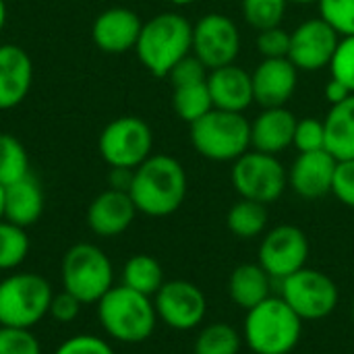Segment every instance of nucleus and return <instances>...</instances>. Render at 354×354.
I'll use <instances>...</instances> for the list:
<instances>
[{"label": "nucleus", "instance_id": "34", "mask_svg": "<svg viewBox=\"0 0 354 354\" xmlns=\"http://www.w3.org/2000/svg\"><path fill=\"white\" fill-rule=\"evenodd\" d=\"M292 145L299 149V153L326 149V124H324V120H319V118L297 120Z\"/></svg>", "mask_w": 354, "mask_h": 354}, {"label": "nucleus", "instance_id": "32", "mask_svg": "<svg viewBox=\"0 0 354 354\" xmlns=\"http://www.w3.org/2000/svg\"><path fill=\"white\" fill-rule=\"evenodd\" d=\"M319 17L328 21L340 37L354 35V0H319Z\"/></svg>", "mask_w": 354, "mask_h": 354}, {"label": "nucleus", "instance_id": "45", "mask_svg": "<svg viewBox=\"0 0 354 354\" xmlns=\"http://www.w3.org/2000/svg\"><path fill=\"white\" fill-rule=\"evenodd\" d=\"M288 2H295V4H311V2H319V0H288Z\"/></svg>", "mask_w": 354, "mask_h": 354}, {"label": "nucleus", "instance_id": "28", "mask_svg": "<svg viewBox=\"0 0 354 354\" xmlns=\"http://www.w3.org/2000/svg\"><path fill=\"white\" fill-rule=\"evenodd\" d=\"M29 247L27 228L0 220V272L17 270L27 259Z\"/></svg>", "mask_w": 354, "mask_h": 354}, {"label": "nucleus", "instance_id": "8", "mask_svg": "<svg viewBox=\"0 0 354 354\" xmlns=\"http://www.w3.org/2000/svg\"><path fill=\"white\" fill-rule=\"evenodd\" d=\"M230 180L243 199L270 205L284 195L288 172L276 156L251 149L232 162Z\"/></svg>", "mask_w": 354, "mask_h": 354}, {"label": "nucleus", "instance_id": "41", "mask_svg": "<svg viewBox=\"0 0 354 354\" xmlns=\"http://www.w3.org/2000/svg\"><path fill=\"white\" fill-rule=\"evenodd\" d=\"M324 93H326V100H328L332 106H336V104H340V102H344V100H348V97L353 95V91H351L342 81H338V79H334V77L328 81Z\"/></svg>", "mask_w": 354, "mask_h": 354}, {"label": "nucleus", "instance_id": "12", "mask_svg": "<svg viewBox=\"0 0 354 354\" xmlns=\"http://www.w3.org/2000/svg\"><path fill=\"white\" fill-rule=\"evenodd\" d=\"M239 52L241 33L230 17L209 12L193 25V54L207 66V71L234 64Z\"/></svg>", "mask_w": 354, "mask_h": 354}, {"label": "nucleus", "instance_id": "46", "mask_svg": "<svg viewBox=\"0 0 354 354\" xmlns=\"http://www.w3.org/2000/svg\"><path fill=\"white\" fill-rule=\"evenodd\" d=\"M353 317H354V303H353Z\"/></svg>", "mask_w": 354, "mask_h": 354}, {"label": "nucleus", "instance_id": "35", "mask_svg": "<svg viewBox=\"0 0 354 354\" xmlns=\"http://www.w3.org/2000/svg\"><path fill=\"white\" fill-rule=\"evenodd\" d=\"M330 71L334 79L342 81L354 93V35L340 37L330 62Z\"/></svg>", "mask_w": 354, "mask_h": 354}, {"label": "nucleus", "instance_id": "10", "mask_svg": "<svg viewBox=\"0 0 354 354\" xmlns=\"http://www.w3.org/2000/svg\"><path fill=\"white\" fill-rule=\"evenodd\" d=\"M282 299L303 322H313L334 313L340 301V292L328 274L303 268L282 280Z\"/></svg>", "mask_w": 354, "mask_h": 354}, {"label": "nucleus", "instance_id": "29", "mask_svg": "<svg viewBox=\"0 0 354 354\" xmlns=\"http://www.w3.org/2000/svg\"><path fill=\"white\" fill-rule=\"evenodd\" d=\"M27 174H29L27 149L15 135L0 133V185L6 187L10 183L21 180Z\"/></svg>", "mask_w": 354, "mask_h": 354}, {"label": "nucleus", "instance_id": "17", "mask_svg": "<svg viewBox=\"0 0 354 354\" xmlns=\"http://www.w3.org/2000/svg\"><path fill=\"white\" fill-rule=\"evenodd\" d=\"M253 95L261 108H282L290 102L299 81V68L290 58H263L251 73Z\"/></svg>", "mask_w": 354, "mask_h": 354}, {"label": "nucleus", "instance_id": "18", "mask_svg": "<svg viewBox=\"0 0 354 354\" xmlns=\"http://www.w3.org/2000/svg\"><path fill=\"white\" fill-rule=\"evenodd\" d=\"M336 164L328 149L299 153L288 172V185L303 199H322L332 193Z\"/></svg>", "mask_w": 354, "mask_h": 354}, {"label": "nucleus", "instance_id": "25", "mask_svg": "<svg viewBox=\"0 0 354 354\" xmlns=\"http://www.w3.org/2000/svg\"><path fill=\"white\" fill-rule=\"evenodd\" d=\"M326 149L338 160H354V93L330 108L326 120Z\"/></svg>", "mask_w": 354, "mask_h": 354}, {"label": "nucleus", "instance_id": "1", "mask_svg": "<svg viewBox=\"0 0 354 354\" xmlns=\"http://www.w3.org/2000/svg\"><path fill=\"white\" fill-rule=\"evenodd\" d=\"M189 180L183 164L166 153L149 156L135 168L129 195L137 212L151 218L174 214L187 197Z\"/></svg>", "mask_w": 354, "mask_h": 354}, {"label": "nucleus", "instance_id": "37", "mask_svg": "<svg viewBox=\"0 0 354 354\" xmlns=\"http://www.w3.org/2000/svg\"><path fill=\"white\" fill-rule=\"evenodd\" d=\"M54 354H116L114 348L102 340L100 336L93 334H79V336H71L68 340H64Z\"/></svg>", "mask_w": 354, "mask_h": 354}, {"label": "nucleus", "instance_id": "22", "mask_svg": "<svg viewBox=\"0 0 354 354\" xmlns=\"http://www.w3.org/2000/svg\"><path fill=\"white\" fill-rule=\"evenodd\" d=\"M297 116L286 108H263L251 122V149L278 156L292 145Z\"/></svg>", "mask_w": 354, "mask_h": 354}, {"label": "nucleus", "instance_id": "23", "mask_svg": "<svg viewBox=\"0 0 354 354\" xmlns=\"http://www.w3.org/2000/svg\"><path fill=\"white\" fill-rule=\"evenodd\" d=\"M44 191L39 183L27 174L17 183L4 187V220L21 228L33 226L44 214Z\"/></svg>", "mask_w": 354, "mask_h": 354}, {"label": "nucleus", "instance_id": "3", "mask_svg": "<svg viewBox=\"0 0 354 354\" xmlns=\"http://www.w3.org/2000/svg\"><path fill=\"white\" fill-rule=\"evenodd\" d=\"M97 319L112 340L139 344L153 334L158 313L151 297L120 284L97 301Z\"/></svg>", "mask_w": 354, "mask_h": 354}, {"label": "nucleus", "instance_id": "36", "mask_svg": "<svg viewBox=\"0 0 354 354\" xmlns=\"http://www.w3.org/2000/svg\"><path fill=\"white\" fill-rule=\"evenodd\" d=\"M257 48L263 58H288L290 50V31L278 27H270L259 31L257 35Z\"/></svg>", "mask_w": 354, "mask_h": 354}, {"label": "nucleus", "instance_id": "26", "mask_svg": "<svg viewBox=\"0 0 354 354\" xmlns=\"http://www.w3.org/2000/svg\"><path fill=\"white\" fill-rule=\"evenodd\" d=\"M122 284L153 299L164 284V270L160 261L151 255H133L122 268Z\"/></svg>", "mask_w": 354, "mask_h": 354}, {"label": "nucleus", "instance_id": "24", "mask_svg": "<svg viewBox=\"0 0 354 354\" xmlns=\"http://www.w3.org/2000/svg\"><path fill=\"white\" fill-rule=\"evenodd\" d=\"M270 274L259 263H243L232 270L228 295L234 305L249 311L270 299Z\"/></svg>", "mask_w": 354, "mask_h": 354}, {"label": "nucleus", "instance_id": "14", "mask_svg": "<svg viewBox=\"0 0 354 354\" xmlns=\"http://www.w3.org/2000/svg\"><path fill=\"white\" fill-rule=\"evenodd\" d=\"M158 319L178 332H189L201 326L207 313V299L199 286L187 280L164 282L153 297Z\"/></svg>", "mask_w": 354, "mask_h": 354}, {"label": "nucleus", "instance_id": "38", "mask_svg": "<svg viewBox=\"0 0 354 354\" xmlns=\"http://www.w3.org/2000/svg\"><path fill=\"white\" fill-rule=\"evenodd\" d=\"M81 309H83V303L75 295H71L68 290L62 288V292H56L52 297L48 315L58 324H73L79 317Z\"/></svg>", "mask_w": 354, "mask_h": 354}, {"label": "nucleus", "instance_id": "2", "mask_svg": "<svg viewBox=\"0 0 354 354\" xmlns=\"http://www.w3.org/2000/svg\"><path fill=\"white\" fill-rule=\"evenodd\" d=\"M135 52L153 77L166 79L193 52V25L178 12H160L143 23Z\"/></svg>", "mask_w": 354, "mask_h": 354}, {"label": "nucleus", "instance_id": "42", "mask_svg": "<svg viewBox=\"0 0 354 354\" xmlns=\"http://www.w3.org/2000/svg\"><path fill=\"white\" fill-rule=\"evenodd\" d=\"M4 23H6V4L4 0H0V31L4 29Z\"/></svg>", "mask_w": 354, "mask_h": 354}, {"label": "nucleus", "instance_id": "44", "mask_svg": "<svg viewBox=\"0 0 354 354\" xmlns=\"http://www.w3.org/2000/svg\"><path fill=\"white\" fill-rule=\"evenodd\" d=\"M168 2H172L176 6H187V4H193L195 0H168Z\"/></svg>", "mask_w": 354, "mask_h": 354}, {"label": "nucleus", "instance_id": "5", "mask_svg": "<svg viewBox=\"0 0 354 354\" xmlns=\"http://www.w3.org/2000/svg\"><path fill=\"white\" fill-rule=\"evenodd\" d=\"M191 143L212 162H234L251 149V122L241 112L212 108L191 122Z\"/></svg>", "mask_w": 354, "mask_h": 354}, {"label": "nucleus", "instance_id": "19", "mask_svg": "<svg viewBox=\"0 0 354 354\" xmlns=\"http://www.w3.org/2000/svg\"><path fill=\"white\" fill-rule=\"evenodd\" d=\"M137 216V207L129 193L108 189L100 193L87 207V226L93 234L110 239L129 230Z\"/></svg>", "mask_w": 354, "mask_h": 354}, {"label": "nucleus", "instance_id": "40", "mask_svg": "<svg viewBox=\"0 0 354 354\" xmlns=\"http://www.w3.org/2000/svg\"><path fill=\"white\" fill-rule=\"evenodd\" d=\"M133 174H135L133 168H110V176H108L110 189L129 193L131 183H133Z\"/></svg>", "mask_w": 354, "mask_h": 354}, {"label": "nucleus", "instance_id": "11", "mask_svg": "<svg viewBox=\"0 0 354 354\" xmlns=\"http://www.w3.org/2000/svg\"><path fill=\"white\" fill-rule=\"evenodd\" d=\"M207 66L195 56H185L166 77L172 85V108L176 116L185 122H195L214 108Z\"/></svg>", "mask_w": 354, "mask_h": 354}, {"label": "nucleus", "instance_id": "4", "mask_svg": "<svg viewBox=\"0 0 354 354\" xmlns=\"http://www.w3.org/2000/svg\"><path fill=\"white\" fill-rule=\"evenodd\" d=\"M303 336V319L282 297H270L247 311L243 340L255 354H290Z\"/></svg>", "mask_w": 354, "mask_h": 354}, {"label": "nucleus", "instance_id": "9", "mask_svg": "<svg viewBox=\"0 0 354 354\" xmlns=\"http://www.w3.org/2000/svg\"><path fill=\"white\" fill-rule=\"evenodd\" d=\"M153 147V133L139 116H118L104 127L97 139V149L110 168H137Z\"/></svg>", "mask_w": 354, "mask_h": 354}, {"label": "nucleus", "instance_id": "16", "mask_svg": "<svg viewBox=\"0 0 354 354\" xmlns=\"http://www.w3.org/2000/svg\"><path fill=\"white\" fill-rule=\"evenodd\" d=\"M141 27L143 21L135 10L112 6L95 17L91 25V39L106 54H124L135 50Z\"/></svg>", "mask_w": 354, "mask_h": 354}, {"label": "nucleus", "instance_id": "33", "mask_svg": "<svg viewBox=\"0 0 354 354\" xmlns=\"http://www.w3.org/2000/svg\"><path fill=\"white\" fill-rule=\"evenodd\" d=\"M0 354H41V344L27 328L0 326Z\"/></svg>", "mask_w": 354, "mask_h": 354}, {"label": "nucleus", "instance_id": "43", "mask_svg": "<svg viewBox=\"0 0 354 354\" xmlns=\"http://www.w3.org/2000/svg\"><path fill=\"white\" fill-rule=\"evenodd\" d=\"M0 220H4V187L0 185Z\"/></svg>", "mask_w": 354, "mask_h": 354}, {"label": "nucleus", "instance_id": "21", "mask_svg": "<svg viewBox=\"0 0 354 354\" xmlns=\"http://www.w3.org/2000/svg\"><path fill=\"white\" fill-rule=\"evenodd\" d=\"M214 108L228 112H245L253 102V79L251 73L236 64H226L209 71L207 77Z\"/></svg>", "mask_w": 354, "mask_h": 354}, {"label": "nucleus", "instance_id": "7", "mask_svg": "<svg viewBox=\"0 0 354 354\" xmlns=\"http://www.w3.org/2000/svg\"><path fill=\"white\" fill-rule=\"evenodd\" d=\"M50 282L31 272H15L0 280V326L27 328L37 326L50 311Z\"/></svg>", "mask_w": 354, "mask_h": 354}, {"label": "nucleus", "instance_id": "15", "mask_svg": "<svg viewBox=\"0 0 354 354\" xmlns=\"http://www.w3.org/2000/svg\"><path fill=\"white\" fill-rule=\"evenodd\" d=\"M338 41L340 35L328 21L322 17L309 19L290 31L288 58L299 71L315 73L324 66H330Z\"/></svg>", "mask_w": 354, "mask_h": 354}, {"label": "nucleus", "instance_id": "20", "mask_svg": "<svg viewBox=\"0 0 354 354\" xmlns=\"http://www.w3.org/2000/svg\"><path fill=\"white\" fill-rule=\"evenodd\" d=\"M33 83V62L29 54L15 44L0 46V110L19 106Z\"/></svg>", "mask_w": 354, "mask_h": 354}, {"label": "nucleus", "instance_id": "27", "mask_svg": "<svg viewBox=\"0 0 354 354\" xmlns=\"http://www.w3.org/2000/svg\"><path fill=\"white\" fill-rule=\"evenodd\" d=\"M268 205L251 199H239L226 218L228 230L239 239H255L268 228Z\"/></svg>", "mask_w": 354, "mask_h": 354}, {"label": "nucleus", "instance_id": "30", "mask_svg": "<svg viewBox=\"0 0 354 354\" xmlns=\"http://www.w3.org/2000/svg\"><path fill=\"white\" fill-rule=\"evenodd\" d=\"M241 334L228 324H212L195 340V354H239Z\"/></svg>", "mask_w": 354, "mask_h": 354}, {"label": "nucleus", "instance_id": "39", "mask_svg": "<svg viewBox=\"0 0 354 354\" xmlns=\"http://www.w3.org/2000/svg\"><path fill=\"white\" fill-rule=\"evenodd\" d=\"M332 195L338 197L344 205L354 207V160H344L336 164Z\"/></svg>", "mask_w": 354, "mask_h": 354}, {"label": "nucleus", "instance_id": "6", "mask_svg": "<svg viewBox=\"0 0 354 354\" xmlns=\"http://www.w3.org/2000/svg\"><path fill=\"white\" fill-rule=\"evenodd\" d=\"M60 278L62 288L75 295L83 305H97L114 286V268L97 245L77 243L62 257Z\"/></svg>", "mask_w": 354, "mask_h": 354}, {"label": "nucleus", "instance_id": "13", "mask_svg": "<svg viewBox=\"0 0 354 354\" xmlns=\"http://www.w3.org/2000/svg\"><path fill=\"white\" fill-rule=\"evenodd\" d=\"M309 239L292 224H280L272 228L259 247V266L270 274L272 280H284L299 270L307 268Z\"/></svg>", "mask_w": 354, "mask_h": 354}, {"label": "nucleus", "instance_id": "31", "mask_svg": "<svg viewBox=\"0 0 354 354\" xmlns=\"http://www.w3.org/2000/svg\"><path fill=\"white\" fill-rule=\"evenodd\" d=\"M286 4L288 0H243V15L253 29L263 31L282 23Z\"/></svg>", "mask_w": 354, "mask_h": 354}]
</instances>
